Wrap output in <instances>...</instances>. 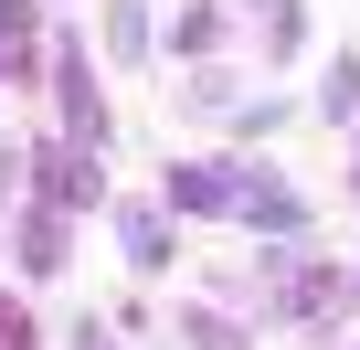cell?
I'll list each match as a JSON object with an SVG mask.
<instances>
[{
    "label": "cell",
    "instance_id": "52a82bcc",
    "mask_svg": "<svg viewBox=\"0 0 360 350\" xmlns=\"http://www.w3.org/2000/svg\"><path fill=\"white\" fill-rule=\"evenodd\" d=\"M255 22H265V54H297V0H265Z\"/></svg>",
    "mask_w": 360,
    "mask_h": 350
},
{
    "label": "cell",
    "instance_id": "8992f818",
    "mask_svg": "<svg viewBox=\"0 0 360 350\" xmlns=\"http://www.w3.org/2000/svg\"><path fill=\"white\" fill-rule=\"evenodd\" d=\"M106 43H117V54H148V11H138V0H117V11H106Z\"/></svg>",
    "mask_w": 360,
    "mask_h": 350
},
{
    "label": "cell",
    "instance_id": "6da1fadb",
    "mask_svg": "<svg viewBox=\"0 0 360 350\" xmlns=\"http://www.w3.org/2000/svg\"><path fill=\"white\" fill-rule=\"evenodd\" d=\"M233 170H169V202H191V213H233Z\"/></svg>",
    "mask_w": 360,
    "mask_h": 350
},
{
    "label": "cell",
    "instance_id": "ba28073f",
    "mask_svg": "<svg viewBox=\"0 0 360 350\" xmlns=\"http://www.w3.org/2000/svg\"><path fill=\"white\" fill-rule=\"evenodd\" d=\"M0 350H32V318L22 308H0Z\"/></svg>",
    "mask_w": 360,
    "mask_h": 350
},
{
    "label": "cell",
    "instance_id": "5b68a950",
    "mask_svg": "<svg viewBox=\"0 0 360 350\" xmlns=\"http://www.w3.org/2000/svg\"><path fill=\"white\" fill-rule=\"evenodd\" d=\"M117 234H127V255H138V265H169V234H159V213H127Z\"/></svg>",
    "mask_w": 360,
    "mask_h": 350
},
{
    "label": "cell",
    "instance_id": "3957f363",
    "mask_svg": "<svg viewBox=\"0 0 360 350\" xmlns=\"http://www.w3.org/2000/svg\"><path fill=\"white\" fill-rule=\"evenodd\" d=\"M22 265H32V276L64 265V213H32V223H22Z\"/></svg>",
    "mask_w": 360,
    "mask_h": 350
},
{
    "label": "cell",
    "instance_id": "9c48e42d",
    "mask_svg": "<svg viewBox=\"0 0 360 350\" xmlns=\"http://www.w3.org/2000/svg\"><path fill=\"white\" fill-rule=\"evenodd\" d=\"M0 170H11V149H0Z\"/></svg>",
    "mask_w": 360,
    "mask_h": 350
},
{
    "label": "cell",
    "instance_id": "7a4b0ae2",
    "mask_svg": "<svg viewBox=\"0 0 360 350\" xmlns=\"http://www.w3.org/2000/svg\"><path fill=\"white\" fill-rule=\"evenodd\" d=\"M43 192H53V202H85V192H96L85 149H43Z\"/></svg>",
    "mask_w": 360,
    "mask_h": 350
},
{
    "label": "cell",
    "instance_id": "277c9868",
    "mask_svg": "<svg viewBox=\"0 0 360 350\" xmlns=\"http://www.w3.org/2000/svg\"><path fill=\"white\" fill-rule=\"evenodd\" d=\"M180 339H191V350H244V329H233V318H212V308L180 318Z\"/></svg>",
    "mask_w": 360,
    "mask_h": 350
}]
</instances>
